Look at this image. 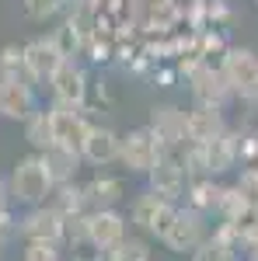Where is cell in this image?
Masks as SVG:
<instances>
[{"label": "cell", "instance_id": "1", "mask_svg": "<svg viewBox=\"0 0 258 261\" xmlns=\"http://www.w3.org/2000/svg\"><path fill=\"white\" fill-rule=\"evenodd\" d=\"M56 181L45 167V157L42 153H28L14 164L11 171V199L25 202V205H42L45 195H53Z\"/></svg>", "mask_w": 258, "mask_h": 261}, {"label": "cell", "instance_id": "2", "mask_svg": "<svg viewBox=\"0 0 258 261\" xmlns=\"http://www.w3.org/2000/svg\"><path fill=\"white\" fill-rule=\"evenodd\" d=\"M220 73L234 98H258V56L251 49L227 45L223 60H220Z\"/></svg>", "mask_w": 258, "mask_h": 261}, {"label": "cell", "instance_id": "3", "mask_svg": "<svg viewBox=\"0 0 258 261\" xmlns=\"http://www.w3.org/2000/svg\"><path fill=\"white\" fill-rule=\"evenodd\" d=\"M160 153H164V146L150 129H133L119 143V161L129 174H150V167L157 164Z\"/></svg>", "mask_w": 258, "mask_h": 261}, {"label": "cell", "instance_id": "4", "mask_svg": "<svg viewBox=\"0 0 258 261\" xmlns=\"http://www.w3.org/2000/svg\"><path fill=\"white\" fill-rule=\"evenodd\" d=\"M206 237H209V233H206L202 213H196V209H178L175 220L168 223L160 244H164L168 251H175V254H192V251H199V244L206 241Z\"/></svg>", "mask_w": 258, "mask_h": 261}, {"label": "cell", "instance_id": "5", "mask_svg": "<svg viewBox=\"0 0 258 261\" xmlns=\"http://www.w3.org/2000/svg\"><path fill=\"white\" fill-rule=\"evenodd\" d=\"M175 213H178V205H175L171 199H164V195H157L154 188L143 192V195H136L133 209H129L133 223H136L143 233H154L157 241L164 237V230H168V223L175 220Z\"/></svg>", "mask_w": 258, "mask_h": 261}, {"label": "cell", "instance_id": "6", "mask_svg": "<svg viewBox=\"0 0 258 261\" xmlns=\"http://www.w3.org/2000/svg\"><path fill=\"white\" fill-rule=\"evenodd\" d=\"M150 188L164 195V199L178 202L185 195V188H189V171H185V164H181V146L178 150H164L157 157V164L150 167Z\"/></svg>", "mask_w": 258, "mask_h": 261}, {"label": "cell", "instance_id": "7", "mask_svg": "<svg viewBox=\"0 0 258 261\" xmlns=\"http://www.w3.org/2000/svg\"><path fill=\"white\" fill-rule=\"evenodd\" d=\"M84 233L91 247L112 251L115 244L126 241V216L115 209H91V213H84Z\"/></svg>", "mask_w": 258, "mask_h": 261}, {"label": "cell", "instance_id": "8", "mask_svg": "<svg viewBox=\"0 0 258 261\" xmlns=\"http://www.w3.org/2000/svg\"><path fill=\"white\" fill-rule=\"evenodd\" d=\"M21 53H25V73H28L32 84L53 81V73H56L63 66V60H66L56 39H35V42H28Z\"/></svg>", "mask_w": 258, "mask_h": 261}, {"label": "cell", "instance_id": "9", "mask_svg": "<svg viewBox=\"0 0 258 261\" xmlns=\"http://www.w3.org/2000/svg\"><path fill=\"white\" fill-rule=\"evenodd\" d=\"M21 237L25 241H45L60 244L66 237V216L56 205H35L25 220H21Z\"/></svg>", "mask_w": 258, "mask_h": 261}, {"label": "cell", "instance_id": "10", "mask_svg": "<svg viewBox=\"0 0 258 261\" xmlns=\"http://www.w3.org/2000/svg\"><path fill=\"white\" fill-rule=\"evenodd\" d=\"M185 77H189V87H192L196 105H209V108H223V105H227L230 87H227V81H223L220 66L213 70L209 63H199V66H192V70L185 73Z\"/></svg>", "mask_w": 258, "mask_h": 261}, {"label": "cell", "instance_id": "11", "mask_svg": "<svg viewBox=\"0 0 258 261\" xmlns=\"http://www.w3.org/2000/svg\"><path fill=\"white\" fill-rule=\"evenodd\" d=\"M49 119H53V143L80 153V146L87 140V129H91L87 119L80 115L77 108H70V105H53L49 108Z\"/></svg>", "mask_w": 258, "mask_h": 261}, {"label": "cell", "instance_id": "12", "mask_svg": "<svg viewBox=\"0 0 258 261\" xmlns=\"http://www.w3.org/2000/svg\"><path fill=\"white\" fill-rule=\"evenodd\" d=\"M35 112V91L21 77H0V115L4 119H28Z\"/></svg>", "mask_w": 258, "mask_h": 261}, {"label": "cell", "instance_id": "13", "mask_svg": "<svg viewBox=\"0 0 258 261\" xmlns=\"http://www.w3.org/2000/svg\"><path fill=\"white\" fill-rule=\"evenodd\" d=\"M53 94H56V105H70V108H80L84 98H87V73L80 70L74 60H63V66L53 73Z\"/></svg>", "mask_w": 258, "mask_h": 261}, {"label": "cell", "instance_id": "14", "mask_svg": "<svg viewBox=\"0 0 258 261\" xmlns=\"http://www.w3.org/2000/svg\"><path fill=\"white\" fill-rule=\"evenodd\" d=\"M147 129L160 140L164 150H178V146L189 143V136H185V112L175 108V105H160V108H154Z\"/></svg>", "mask_w": 258, "mask_h": 261}, {"label": "cell", "instance_id": "15", "mask_svg": "<svg viewBox=\"0 0 258 261\" xmlns=\"http://www.w3.org/2000/svg\"><path fill=\"white\" fill-rule=\"evenodd\" d=\"M223 133H227L223 108L196 105L192 112H185V136H189V143H213L217 136H223Z\"/></svg>", "mask_w": 258, "mask_h": 261}, {"label": "cell", "instance_id": "16", "mask_svg": "<svg viewBox=\"0 0 258 261\" xmlns=\"http://www.w3.org/2000/svg\"><path fill=\"white\" fill-rule=\"evenodd\" d=\"M119 136L112 133V129H105V125H91L87 129V140H84V146H80V157L91 164H98V167H105V164H115L119 161Z\"/></svg>", "mask_w": 258, "mask_h": 261}, {"label": "cell", "instance_id": "17", "mask_svg": "<svg viewBox=\"0 0 258 261\" xmlns=\"http://www.w3.org/2000/svg\"><path fill=\"white\" fill-rule=\"evenodd\" d=\"M122 195H126V181L115 178V174H101L91 185H84V199L91 209H112Z\"/></svg>", "mask_w": 258, "mask_h": 261}, {"label": "cell", "instance_id": "18", "mask_svg": "<svg viewBox=\"0 0 258 261\" xmlns=\"http://www.w3.org/2000/svg\"><path fill=\"white\" fill-rule=\"evenodd\" d=\"M220 199H223V188H220L213 178H196L189 181V188H185V202H189V209H196V213H220Z\"/></svg>", "mask_w": 258, "mask_h": 261}, {"label": "cell", "instance_id": "19", "mask_svg": "<svg viewBox=\"0 0 258 261\" xmlns=\"http://www.w3.org/2000/svg\"><path fill=\"white\" fill-rule=\"evenodd\" d=\"M42 157H45V167H49V174L56 185H66V181L77 174V164H80V153L77 150H66V146H45L42 150Z\"/></svg>", "mask_w": 258, "mask_h": 261}, {"label": "cell", "instance_id": "20", "mask_svg": "<svg viewBox=\"0 0 258 261\" xmlns=\"http://www.w3.org/2000/svg\"><path fill=\"white\" fill-rule=\"evenodd\" d=\"M192 261H241V247L227 244L217 233H209L206 241L199 244V251H192Z\"/></svg>", "mask_w": 258, "mask_h": 261}, {"label": "cell", "instance_id": "21", "mask_svg": "<svg viewBox=\"0 0 258 261\" xmlns=\"http://www.w3.org/2000/svg\"><path fill=\"white\" fill-rule=\"evenodd\" d=\"M25 136H28V143H32L39 153L45 146H53V119H49V112H32V115L25 119Z\"/></svg>", "mask_w": 258, "mask_h": 261}, {"label": "cell", "instance_id": "22", "mask_svg": "<svg viewBox=\"0 0 258 261\" xmlns=\"http://www.w3.org/2000/svg\"><path fill=\"white\" fill-rule=\"evenodd\" d=\"M53 205L60 209L66 220H70V216H84V209H87L84 188H70V185H60V195H56V202H53Z\"/></svg>", "mask_w": 258, "mask_h": 261}, {"label": "cell", "instance_id": "23", "mask_svg": "<svg viewBox=\"0 0 258 261\" xmlns=\"http://www.w3.org/2000/svg\"><path fill=\"white\" fill-rule=\"evenodd\" d=\"M241 101V115H238V133L258 140V98H238Z\"/></svg>", "mask_w": 258, "mask_h": 261}, {"label": "cell", "instance_id": "24", "mask_svg": "<svg viewBox=\"0 0 258 261\" xmlns=\"http://www.w3.org/2000/svg\"><path fill=\"white\" fill-rule=\"evenodd\" d=\"M0 77H21V81H28V73H25V53H21L18 45H7L0 53Z\"/></svg>", "mask_w": 258, "mask_h": 261}, {"label": "cell", "instance_id": "25", "mask_svg": "<svg viewBox=\"0 0 258 261\" xmlns=\"http://www.w3.org/2000/svg\"><path fill=\"white\" fill-rule=\"evenodd\" d=\"M105 254H108V261H150V251L143 241H122Z\"/></svg>", "mask_w": 258, "mask_h": 261}, {"label": "cell", "instance_id": "26", "mask_svg": "<svg viewBox=\"0 0 258 261\" xmlns=\"http://www.w3.org/2000/svg\"><path fill=\"white\" fill-rule=\"evenodd\" d=\"M63 7V0H25V14L32 21H49Z\"/></svg>", "mask_w": 258, "mask_h": 261}, {"label": "cell", "instance_id": "27", "mask_svg": "<svg viewBox=\"0 0 258 261\" xmlns=\"http://www.w3.org/2000/svg\"><path fill=\"white\" fill-rule=\"evenodd\" d=\"M25 261H60V244L28 241V247H25Z\"/></svg>", "mask_w": 258, "mask_h": 261}, {"label": "cell", "instance_id": "28", "mask_svg": "<svg viewBox=\"0 0 258 261\" xmlns=\"http://www.w3.org/2000/svg\"><path fill=\"white\" fill-rule=\"evenodd\" d=\"M7 202H11V188L0 181V209H7Z\"/></svg>", "mask_w": 258, "mask_h": 261}, {"label": "cell", "instance_id": "29", "mask_svg": "<svg viewBox=\"0 0 258 261\" xmlns=\"http://www.w3.org/2000/svg\"><path fill=\"white\" fill-rule=\"evenodd\" d=\"M244 251H248V261H258V241H248Z\"/></svg>", "mask_w": 258, "mask_h": 261}, {"label": "cell", "instance_id": "30", "mask_svg": "<svg viewBox=\"0 0 258 261\" xmlns=\"http://www.w3.org/2000/svg\"><path fill=\"white\" fill-rule=\"evenodd\" d=\"M7 223H11L7 220V209H0V241H4V233H7Z\"/></svg>", "mask_w": 258, "mask_h": 261}, {"label": "cell", "instance_id": "31", "mask_svg": "<svg viewBox=\"0 0 258 261\" xmlns=\"http://www.w3.org/2000/svg\"><path fill=\"white\" fill-rule=\"evenodd\" d=\"M74 261H108V254L101 251V258H74Z\"/></svg>", "mask_w": 258, "mask_h": 261}, {"label": "cell", "instance_id": "32", "mask_svg": "<svg viewBox=\"0 0 258 261\" xmlns=\"http://www.w3.org/2000/svg\"><path fill=\"white\" fill-rule=\"evenodd\" d=\"M255 4H258V0H255Z\"/></svg>", "mask_w": 258, "mask_h": 261}]
</instances>
